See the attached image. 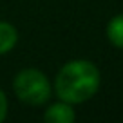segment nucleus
Wrapping results in <instances>:
<instances>
[{"label": "nucleus", "mask_w": 123, "mask_h": 123, "mask_svg": "<svg viewBox=\"0 0 123 123\" xmlns=\"http://www.w3.org/2000/svg\"><path fill=\"white\" fill-rule=\"evenodd\" d=\"M100 87V73L96 65L85 60L71 62L58 73L56 94L67 103H81L96 94Z\"/></svg>", "instance_id": "1"}, {"label": "nucleus", "mask_w": 123, "mask_h": 123, "mask_svg": "<svg viewBox=\"0 0 123 123\" xmlns=\"http://www.w3.org/2000/svg\"><path fill=\"white\" fill-rule=\"evenodd\" d=\"M15 92L22 101L29 105H42L51 96L49 80L40 71L25 69L15 78Z\"/></svg>", "instance_id": "2"}, {"label": "nucleus", "mask_w": 123, "mask_h": 123, "mask_svg": "<svg viewBox=\"0 0 123 123\" xmlns=\"http://www.w3.org/2000/svg\"><path fill=\"white\" fill-rule=\"evenodd\" d=\"M74 118V111L67 103H56L45 112V121L49 123H73Z\"/></svg>", "instance_id": "3"}, {"label": "nucleus", "mask_w": 123, "mask_h": 123, "mask_svg": "<svg viewBox=\"0 0 123 123\" xmlns=\"http://www.w3.org/2000/svg\"><path fill=\"white\" fill-rule=\"evenodd\" d=\"M16 43V29L11 24L0 22V54L7 53Z\"/></svg>", "instance_id": "4"}, {"label": "nucleus", "mask_w": 123, "mask_h": 123, "mask_svg": "<svg viewBox=\"0 0 123 123\" xmlns=\"http://www.w3.org/2000/svg\"><path fill=\"white\" fill-rule=\"evenodd\" d=\"M107 36L116 47L123 49V15H118L116 18L111 20L107 27Z\"/></svg>", "instance_id": "5"}, {"label": "nucleus", "mask_w": 123, "mask_h": 123, "mask_svg": "<svg viewBox=\"0 0 123 123\" xmlns=\"http://www.w3.org/2000/svg\"><path fill=\"white\" fill-rule=\"evenodd\" d=\"M7 114V100H6V94L0 91V121L6 118Z\"/></svg>", "instance_id": "6"}]
</instances>
